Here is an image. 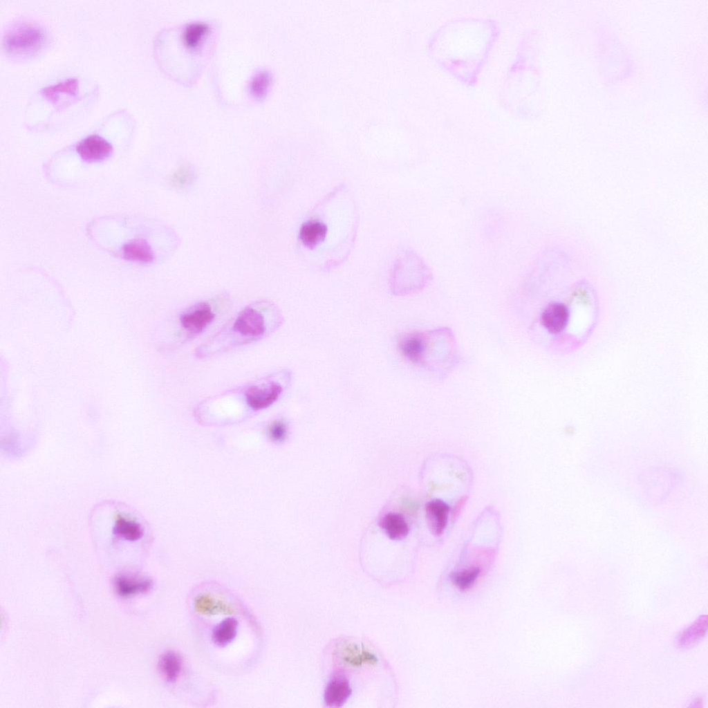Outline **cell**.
<instances>
[{
    "label": "cell",
    "instance_id": "obj_22",
    "mask_svg": "<svg viewBox=\"0 0 708 708\" xmlns=\"http://www.w3.org/2000/svg\"><path fill=\"white\" fill-rule=\"evenodd\" d=\"M287 431L286 423L281 420L273 421L268 428L270 438L275 442L284 440L287 436Z\"/></svg>",
    "mask_w": 708,
    "mask_h": 708
},
{
    "label": "cell",
    "instance_id": "obj_8",
    "mask_svg": "<svg viewBox=\"0 0 708 708\" xmlns=\"http://www.w3.org/2000/svg\"><path fill=\"white\" fill-rule=\"evenodd\" d=\"M569 319L568 308L562 304L548 305L541 315L543 326L551 333H561L566 327Z\"/></svg>",
    "mask_w": 708,
    "mask_h": 708
},
{
    "label": "cell",
    "instance_id": "obj_15",
    "mask_svg": "<svg viewBox=\"0 0 708 708\" xmlns=\"http://www.w3.org/2000/svg\"><path fill=\"white\" fill-rule=\"evenodd\" d=\"M380 527L392 540H401L409 532V526L404 516L398 513H388L380 521Z\"/></svg>",
    "mask_w": 708,
    "mask_h": 708
},
{
    "label": "cell",
    "instance_id": "obj_23",
    "mask_svg": "<svg viewBox=\"0 0 708 708\" xmlns=\"http://www.w3.org/2000/svg\"><path fill=\"white\" fill-rule=\"evenodd\" d=\"M196 608L201 613L214 612L218 608H221L218 604H214L209 597H201L196 601Z\"/></svg>",
    "mask_w": 708,
    "mask_h": 708
},
{
    "label": "cell",
    "instance_id": "obj_13",
    "mask_svg": "<svg viewBox=\"0 0 708 708\" xmlns=\"http://www.w3.org/2000/svg\"><path fill=\"white\" fill-rule=\"evenodd\" d=\"M339 653L344 663L353 667L374 664L377 662V658L373 653L353 644L342 646Z\"/></svg>",
    "mask_w": 708,
    "mask_h": 708
},
{
    "label": "cell",
    "instance_id": "obj_16",
    "mask_svg": "<svg viewBox=\"0 0 708 708\" xmlns=\"http://www.w3.org/2000/svg\"><path fill=\"white\" fill-rule=\"evenodd\" d=\"M239 623L233 617L227 618L221 622L213 630L212 640L218 646H225L236 637Z\"/></svg>",
    "mask_w": 708,
    "mask_h": 708
},
{
    "label": "cell",
    "instance_id": "obj_2",
    "mask_svg": "<svg viewBox=\"0 0 708 708\" xmlns=\"http://www.w3.org/2000/svg\"><path fill=\"white\" fill-rule=\"evenodd\" d=\"M46 41V34L43 28L30 22H18L6 30L3 46L8 55L25 57L37 53Z\"/></svg>",
    "mask_w": 708,
    "mask_h": 708
},
{
    "label": "cell",
    "instance_id": "obj_19",
    "mask_svg": "<svg viewBox=\"0 0 708 708\" xmlns=\"http://www.w3.org/2000/svg\"><path fill=\"white\" fill-rule=\"evenodd\" d=\"M78 82L76 79H69L55 85L46 87L42 90L43 94L52 101L59 93H64L71 95H76Z\"/></svg>",
    "mask_w": 708,
    "mask_h": 708
},
{
    "label": "cell",
    "instance_id": "obj_24",
    "mask_svg": "<svg viewBox=\"0 0 708 708\" xmlns=\"http://www.w3.org/2000/svg\"><path fill=\"white\" fill-rule=\"evenodd\" d=\"M466 501H467V497L466 496H463V497H462L461 499H460L458 501V502L456 503V505L454 507V509L453 510V517L454 518H456V516H458V514H460V512L461 511V509L464 506Z\"/></svg>",
    "mask_w": 708,
    "mask_h": 708
},
{
    "label": "cell",
    "instance_id": "obj_7",
    "mask_svg": "<svg viewBox=\"0 0 708 708\" xmlns=\"http://www.w3.org/2000/svg\"><path fill=\"white\" fill-rule=\"evenodd\" d=\"M426 518L429 528L436 536H440L447 525L449 507L440 499L428 502L425 507Z\"/></svg>",
    "mask_w": 708,
    "mask_h": 708
},
{
    "label": "cell",
    "instance_id": "obj_11",
    "mask_svg": "<svg viewBox=\"0 0 708 708\" xmlns=\"http://www.w3.org/2000/svg\"><path fill=\"white\" fill-rule=\"evenodd\" d=\"M151 587V582L147 579L132 577L127 575H119L115 579V588L119 595L124 597H131L148 591Z\"/></svg>",
    "mask_w": 708,
    "mask_h": 708
},
{
    "label": "cell",
    "instance_id": "obj_18",
    "mask_svg": "<svg viewBox=\"0 0 708 708\" xmlns=\"http://www.w3.org/2000/svg\"><path fill=\"white\" fill-rule=\"evenodd\" d=\"M113 530L114 534L129 541L137 540L142 535V529L139 523L121 515L117 516Z\"/></svg>",
    "mask_w": 708,
    "mask_h": 708
},
{
    "label": "cell",
    "instance_id": "obj_9",
    "mask_svg": "<svg viewBox=\"0 0 708 708\" xmlns=\"http://www.w3.org/2000/svg\"><path fill=\"white\" fill-rule=\"evenodd\" d=\"M327 225L319 220H309L304 223L299 230V239L303 245L309 250H314L326 239Z\"/></svg>",
    "mask_w": 708,
    "mask_h": 708
},
{
    "label": "cell",
    "instance_id": "obj_3",
    "mask_svg": "<svg viewBox=\"0 0 708 708\" xmlns=\"http://www.w3.org/2000/svg\"><path fill=\"white\" fill-rule=\"evenodd\" d=\"M225 299L219 297L201 301L182 311L177 319V326L183 338L189 340L205 332L216 320L220 304Z\"/></svg>",
    "mask_w": 708,
    "mask_h": 708
},
{
    "label": "cell",
    "instance_id": "obj_10",
    "mask_svg": "<svg viewBox=\"0 0 708 708\" xmlns=\"http://www.w3.org/2000/svg\"><path fill=\"white\" fill-rule=\"evenodd\" d=\"M707 624V615H700L678 636L676 640L678 646L680 649H688L697 645L705 636Z\"/></svg>",
    "mask_w": 708,
    "mask_h": 708
},
{
    "label": "cell",
    "instance_id": "obj_17",
    "mask_svg": "<svg viewBox=\"0 0 708 708\" xmlns=\"http://www.w3.org/2000/svg\"><path fill=\"white\" fill-rule=\"evenodd\" d=\"M181 668V659L174 651L166 652L160 658V671L168 682H174L177 680L180 673Z\"/></svg>",
    "mask_w": 708,
    "mask_h": 708
},
{
    "label": "cell",
    "instance_id": "obj_5",
    "mask_svg": "<svg viewBox=\"0 0 708 708\" xmlns=\"http://www.w3.org/2000/svg\"><path fill=\"white\" fill-rule=\"evenodd\" d=\"M112 145L104 138L97 135L89 136L80 141L76 147V151L86 162L93 163L105 160L113 153Z\"/></svg>",
    "mask_w": 708,
    "mask_h": 708
},
{
    "label": "cell",
    "instance_id": "obj_1",
    "mask_svg": "<svg viewBox=\"0 0 708 708\" xmlns=\"http://www.w3.org/2000/svg\"><path fill=\"white\" fill-rule=\"evenodd\" d=\"M275 315L276 308L269 301H261L246 306L212 339L201 346L197 355L205 357L263 339L272 331V317Z\"/></svg>",
    "mask_w": 708,
    "mask_h": 708
},
{
    "label": "cell",
    "instance_id": "obj_21",
    "mask_svg": "<svg viewBox=\"0 0 708 708\" xmlns=\"http://www.w3.org/2000/svg\"><path fill=\"white\" fill-rule=\"evenodd\" d=\"M480 573V569L471 568L456 574L454 581L461 589L469 588L477 579Z\"/></svg>",
    "mask_w": 708,
    "mask_h": 708
},
{
    "label": "cell",
    "instance_id": "obj_6",
    "mask_svg": "<svg viewBox=\"0 0 708 708\" xmlns=\"http://www.w3.org/2000/svg\"><path fill=\"white\" fill-rule=\"evenodd\" d=\"M352 689L348 680L342 676H335L328 683L324 692V701L330 707H342L351 695Z\"/></svg>",
    "mask_w": 708,
    "mask_h": 708
},
{
    "label": "cell",
    "instance_id": "obj_12",
    "mask_svg": "<svg viewBox=\"0 0 708 708\" xmlns=\"http://www.w3.org/2000/svg\"><path fill=\"white\" fill-rule=\"evenodd\" d=\"M122 256L127 260L144 263H151L154 259L151 246L142 239L126 243L122 248Z\"/></svg>",
    "mask_w": 708,
    "mask_h": 708
},
{
    "label": "cell",
    "instance_id": "obj_20",
    "mask_svg": "<svg viewBox=\"0 0 708 708\" xmlns=\"http://www.w3.org/2000/svg\"><path fill=\"white\" fill-rule=\"evenodd\" d=\"M192 178L193 173L190 168L181 166L173 173L170 182L173 186L180 188L187 185Z\"/></svg>",
    "mask_w": 708,
    "mask_h": 708
},
{
    "label": "cell",
    "instance_id": "obj_14",
    "mask_svg": "<svg viewBox=\"0 0 708 708\" xmlns=\"http://www.w3.org/2000/svg\"><path fill=\"white\" fill-rule=\"evenodd\" d=\"M399 347L405 357L413 362L418 363L422 360L426 343L422 335L413 333L402 338L400 342Z\"/></svg>",
    "mask_w": 708,
    "mask_h": 708
},
{
    "label": "cell",
    "instance_id": "obj_4",
    "mask_svg": "<svg viewBox=\"0 0 708 708\" xmlns=\"http://www.w3.org/2000/svg\"><path fill=\"white\" fill-rule=\"evenodd\" d=\"M283 388L280 382L272 378L252 383L242 389L245 404L253 411L266 409L279 398Z\"/></svg>",
    "mask_w": 708,
    "mask_h": 708
}]
</instances>
